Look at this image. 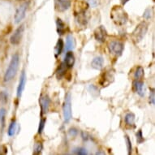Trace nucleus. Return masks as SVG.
Listing matches in <instances>:
<instances>
[{
  "label": "nucleus",
  "mask_w": 155,
  "mask_h": 155,
  "mask_svg": "<svg viewBox=\"0 0 155 155\" xmlns=\"http://www.w3.org/2000/svg\"><path fill=\"white\" fill-rule=\"evenodd\" d=\"M110 17L116 25L123 26L127 22V14L120 6H114L110 12Z\"/></svg>",
  "instance_id": "obj_1"
},
{
  "label": "nucleus",
  "mask_w": 155,
  "mask_h": 155,
  "mask_svg": "<svg viewBox=\"0 0 155 155\" xmlns=\"http://www.w3.org/2000/svg\"><path fill=\"white\" fill-rule=\"evenodd\" d=\"M20 64V57L18 54H15L12 58L9 66H8L6 73L4 75V81L8 82L15 77V74L17 72L18 68Z\"/></svg>",
  "instance_id": "obj_2"
},
{
  "label": "nucleus",
  "mask_w": 155,
  "mask_h": 155,
  "mask_svg": "<svg viewBox=\"0 0 155 155\" xmlns=\"http://www.w3.org/2000/svg\"><path fill=\"white\" fill-rule=\"evenodd\" d=\"M148 30V25L145 22H141L138 25L132 32V38L136 42H140L142 40Z\"/></svg>",
  "instance_id": "obj_3"
},
{
  "label": "nucleus",
  "mask_w": 155,
  "mask_h": 155,
  "mask_svg": "<svg viewBox=\"0 0 155 155\" xmlns=\"http://www.w3.org/2000/svg\"><path fill=\"white\" fill-rule=\"evenodd\" d=\"M63 110H64V121L66 123H68L72 116V114H71V97L70 93L67 94L65 96Z\"/></svg>",
  "instance_id": "obj_4"
},
{
  "label": "nucleus",
  "mask_w": 155,
  "mask_h": 155,
  "mask_svg": "<svg viewBox=\"0 0 155 155\" xmlns=\"http://www.w3.org/2000/svg\"><path fill=\"white\" fill-rule=\"evenodd\" d=\"M108 49L110 54L115 56H120L124 51V46L122 42L119 41H110L108 43Z\"/></svg>",
  "instance_id": "obj_5"
},
{
  "label": "nucleus",
  "mask_w": 155,
  "mask_h": 155,
  "mask_svg": "<svg viewBox=\"0 0 155 155\" xmlns=\"http://www.w3.org/2000/svg\"><path fill=\"white\" fill-rule=\"evenodd\" d=\"M39 103H40V107H41V115L46 114L48 112L50 103H51V100H50L48 95L47 94H41L40 96V98H39Z\"/></svg>",
  "instance_id": "obj_6"
},
{
  "label": "nucleus",
  "mask_w": 155,
  "mask_h": 155,
  "mask_svg": "<svg viewBox=\"0 0 155 155\" xmlns=\"http://www.w3.org/2000/svg\"><path fill=\"white\" fill-rule=\"evenodd\" d=\"M24 31H25V25H22L12 35L10 38L11 43L12 44V45H18V44L20 43L21 41V38H22V36H23Z\"/></svg>",
  "instance_id": "obj_7"
},
{
  "label": "nucleus",
  "mask_w": 155,
  "mask_h": 155,
  "mask_svg": "<svg viewBox=\"0 0 155 155\" xmlns=\"http://www.w3.org/2000/svg\"><path fill=\"white\" fill-rule=\"evenodd\" d=\"M107 37V32L103 26H99L94 30V38L98 42H104Z\"/></svg>",
  "instance_id": "obj_8"
},
{
  "label": "nucleus",
  "mask_w": 155,
  "mask_h": 155,
  "mask_svg": "<svg viewBox=\"0 0 155 155\" xmlns=\"http://www.w3.org/2000/svg\"><path fill=\"white\" fill-rule=\"evenodd\" d=\"M28 8V4L27 3H23L17 8V10L15 12V22L16 24L20 23L22 20H23L25 16L26 10Z\"/></svg>",
  "instance_id": "obj_9"
},
{
  "label": "nucleus",
  "mask_w": 155,
  "mask_h": 155,
  "mask_svg": "<svg viewBox=\"0 0 155 155\" xmlns=\"http://www.w3.org/2000/svg\"><path fill=\"white\" fill-rule=\"evenodd\" d=\"M71 7L70 0H55V9L58 12H64Z\"/></svg>",
  "instance_id": "obj_10"
},
{
  "label": "nucleus",
  "mask_w": 155,
  "mask_h": 155,
  "mask_svg": "<svg viewBox=\"0 0 155 155\" xmlns=\"http://www.w3.org/2000/svg\"><path fill=\"white\" fill-rule=\"evenodd\" d=\"M26 83V75L25 71H22V74H21V78H20V81H19V84H18L17 87V97L20 98L22 95V93H23L24 89H25V86Z\"/></svg>",
  "instance_id": "obj_11"
},
{
  "label": "nucleus",
  "mask_w": 155,
  "mask_h": 155,
  "mask_svg": "<svg viewBox=\"0 0 155 155\" xmlns=\"http://www.w3.org/2000/svg\"><path fill=\"white\" fill-rule=\"evenodd\" d=\"M64 64H65L68 68H71L73 67L74 64H75V56H74L73 53L71 51H68L66 54Z\"/></svg>",
  "instance_id": "obj_12"
},
{
  "label": "nucleus",
  "mask_w": 155,
  "mask_h": 155,
  "mask_svg": "<svg viewBox=\"0 0 155 155\" xmlns=\"http://www.w3.org/2000/svg\"><path fill=\"white\" fill-rule=\"evenodd\" d=\"M103 64H104V59L101 56L94 58V60L92 61L91 66L93 68L96 70H101L103 68Z\"/></svg>",
  "instance_id": "obj_13"
},
{
  "label": "nucleus",
  "mask_w": 155,
  "mask_h": 155,
  "mask_svg": "<svg viewBox=\"0 0 155 155\" xmlns=\"http://www.w3.org/2000/svg\"><path fill=\"white\" fill-rule=\"evenodd\" d=\"M133 86H134V89L136 90V92L137 93L140 97H143L145 95V93H144V90H143V88H144V82L140 80H136L134 82H133Z\"/></svg>",
  "instance_id": "obj_14"
},
{
  "label": "nucleus",
  "mask_w": 155,
  "mask_h": 155,
  "mask_svg": "<svg viewBox=\"0 0 155 155\" xmlns=\"http://www.w3.org/2000/svg\"><path fill=\"white\" fill-rule=\"evenodd\" d=\"M56 26H57V33H59V35H64V33H66V25L63 22L61 19H59V18L57 19Z\"/></svg>",
  "instance_id": "obj_15"
},
{
  "label": "nucleus",
  "mask_w": 155,
  "mask_h": 155,
  "mask_svg": "<svg viewBox=\"0 0 155 155\" xmlns=\"http://www.w3.org/2000/svg\"><path fill=\"white\" fill-rule=\"evenodd\" d=\"M67 66L65 65L64 63H62L59 66L58 69L56 70V76H57V78L59 80L62 79L64 76H65V74H66L67 71Z\"/></svg>",
  "instance_id": "obj_16"
},
{
  "label": "nucleus",
  "mask_w": 155,
  "mask_h": 155,
  "mask_svg": "<svg viewBox=\"0 0 155 155\" xmlns=\"http://www.w3.org/2000/svg\"><path fill=\"white\" fill-rule=\"evenodd\" d=\"M125 123L127 126H130V127H134L135 124V114L133 113H127L126 115H125L124 118Z\"/></svg>",
  "instance_id": "obj_17"
},
{
  "label": "nucleus",
  "mask_w": 155,
  "mask_h": 155,
  "mask_svg": "<svg viewBox=\"0 0 155 155\" xmlns=\"http://www.w3.org/2000/svg\"><path fill=\"white\" fill-rule=\"evenodd\" d=\"M76 46V42H75V39L71 35H68L67 37L66 41V50L67 51H70L74 49Z\"/></svg>",
  "instance_id": "obj_18"
},
{
  "label": "nucleus",
  "mask_w": 155,
  "mask_h": 155,
  "mask_svg": "<svg viewBox=\"0 0 155 155\" xmlns=\"http://www.w3.org/2000/svg\"><path fill=\"white\" fill-rule=\"evenodd\" d=\"M64 41L62 40L61 38H59L58 41H57V43H56V46H55V56L59 55L60 54L62 53V51H63V49H64Z\"/></svg>",
  "instance_id": "obj_19"
},
{
  "label": "nucleus",
  "mask_w": 155,
  "mask_h": 155,
  "mask_svg": "<svg viewBox=\"0 0 155 155\" xmlns=\"http://www.w3.org/2000/svg\"><path fill=\"white\" fill-rule=\"evenodd\" d=\"M15 131H16V122L15 120H12L11 124L9 125V127H8V134L9 137H13L15 133Z\"/></svg>",
  "instance_id": "obj_20"
},
{
  "label": "nucleus",
  "mask_w": 155,
  "mask_h": 155,
  "mask_svg": "<svg viewBox=\"0 0 155 155\" xmlns=\"http://www.w3.org/2000/svg\"><path fill=\"white\" fill-rule=\"evenodd\" d=\"M144 74H145V71H144L142 67H137L134 74L135 80H140L144 76Z\"/></svg>",
  "instance_id": "obj_21"
},
{
  "label": "nucleus",
  "mask_w": 155,
  "mask_h": 155,
  "mask_svg": "<svg viewBox=\"0 0 155 155\" xmlns=\"http://www.w3.org/2000/svg\"><path fill=\"white\" fill-rule=\"evenodd\" d=\"M42 144L41 142H38L36 143L34 145V149H33V154H40L42 150Z\"/></svg>",
  "instance_id": "obj_22"
},
{
  "label": "nucleus",
  "mask_w": 155,
  "mask_h": 155,
  "mask_svg": "<svg viewBox=\"0 0 155 155\" xmlns=\"http://www.w3.org/2000/svg\"><path fill=\"white\" fill-rule=\"evenodd\" d=\"M125 141H126V145H127V152H128V154H131L132 153V142H131V140L129 139V137L127 136H125Z\"/></svg>",
  "instance_id": "obj_23"
},
{
  "label": "nucleus",
  "mask_w": 155,
  "mask_h": 155,
  "mask_svg": "<svg viewBox=\"0 0 155 155\" xmlns=\"http://www.w3.org/2000/svg\"><path fill=\"white\" fill-rule=\"evenodd\" d=\"M74 153H76V154H80V155H86L88 154V152H87V150L84 148H77L76 150H74L73 151Z\"/></svg>",
  "instance_id": "obj_24"
},
{
  "label": "nucleus",
  "mask_w": 155,
  "mask_h": 155,
  "mask_svg": "<svg viewBox=\"0 0 155 155\" xmlns=\"http://www.w3.org/2000/svg\"><path fill=\"white\" fill-rule=\"evenodd\" d=\"M136 137H137V143H139V144H141V143L144 142L145 139H144V137H143L142 131H141V130H139V131L137 132Z\"/></svg>",
  "instance_id": "obj_25"
},
{
  "label": "nucleus",
  "mask_w": 155,
  "mask_h": 155,
  "mask_svg": "<svg viewBox=\"0 0 155 155\" xmlns=\"http://www.w3.org/2000/svg\"><path fill=\"white\" fill-rule=\"evenodd\" d=\"M5 115H6V110L2 108L0 109V121H1V124L2 125H4V121H5Z\"/></svg>",
  "instance_id": "obj_26"
},
{
  "label": "nucleus",
  "mask_w": 155,
  "mask_h": 155,
  "mask_svg": "<svg viewBox=\"0 0 155 155\" xmlns=\"http://www.w3.org/2000/svg\"><path fill=\"white\" fill-rule=\"evenodd\" d=\"M45 124H46V120L45 119H41V121H40V124H39V127H38V133L39 135L41 134V132L43 131L44 127H45Z\"/></svg>",
  "instance_id": "obj_27"
},
{
  "label": "nucleus",
  "mask_w": 155,
  "mask_h": 155,
  "mask_svg": "<svg viewBox=\"0 0 155 155\" xmlns=\"http://www.w3.org/2000/svg\"><path fill=\"white\" fill-rule=\"evenodd\" d=\"M155 93L154 89H150V103L152 105H154V101H155Z\"/></svg>",
  "instance_id": "obj_28"
},
{
  "label": "nucleus",
  "mask_w": 155,
  "mask_h": 155,
  "mask_svg": "<svg viewBox=\"0 0 155 155\" xmlns=\"http://www.w3.org/2000/svg\"><path fill=\"white\" fill-rule=\"evenodd\" d=\"M143 16H144V18H145V19H146V20H149V19H150V18H151V16H152V12H151V9H150V8L146 9L145 12H144V15H143Z\"/></svg>",
  "instance_id": "obj_29"
},
{
  "label": "nucleus",
  "mask_w": 155,
  "mask_h": 155,
  "mask_svg": "<svg viewBox=\"0 0 155 155\" xmlns=\"http://www.w3.org/2000/svg\"><path fill=\"white\" fill-rule=\"evenodd\" d=\"M0 101L3 102V103H6V102H8V95L4 92H2L0 94Z\"/></svg>",
  "instance_id": "obj_30"
},
{
  "label": "nucleus",
  "mask_w": 155,
  "mask_h": 155,
  "mask_svg": "<svg viewBox=\"0 0 155 155\" xmlns=\"http://www.w3.org/2000/svg\"><path fill=\"white\" fill-rule=\"evenodd\" d=\"M69 133H70L71 136L75 137V136H76L77 133H78V131H77V129H76V128L72 127V128H70V129H69Z\"/></svg>",
  "instance_id": "obj_31"
},
{
  "label": "nucleus",
  "mask_w": 155,
  "mask_h": 155,
  "mask_svg": "<svg viewBox=\"0 0 155 155\" xmlns=\"http://www.w3.org/2000/svg\"><path fill=\"white\" fill-rule=\"evenodd\" d=\"M89 3H90V4L92 5V7H95V6L97 5V3H98V2H97V0H89Z\"/></svg>",
  "instance_id": "obj_32"
},
{
  "label": "nucleus",
  "mask_w": 155,
  "mask_h": 155,
  "mask_svg": "<svg viewBox=\"0 0 155 155\" xmlns=\"http://www.w3.org/2000/svg\"><path fill=\"white\" fill-rule=\"evenodd\" d=\"M129 0H122V3L123 4H125V3H127Z\"/></svg>",
  "instance_id": "obj_33"
}]
</instances>
